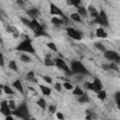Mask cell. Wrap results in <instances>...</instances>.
Wrapping results in <instances>:
<instances>
[{
  "instance_id": "obj_1",
  "label": "cell",
  "mask_w": 120,
  "mask_h": 120,
  "mask_svg": "<svg viewBox=\"0 0 120 120\" xmlns=\"http://www.w3.org/2000/svg\"><path fill=\"white\" fill-rule=\"evenodd\" d=\"M16 50L19 52H27L30 53H35V49L32 45V41L28 38H26L23 41H22L16 47Z\"/></svg>"
},
{
  "instance_id": "obj_2",
  "label": "cell",
  "mask_w": 120,
  "mask_h": 120,
  "mask_svg": "<svg viewBox=\"0 0 120 120\" xmlns=\"http://www.w3.org/2000/svg\"><path fill=\"white\" fill-rule=\"evenodd\" d=\"M12 113L19 118H22V119H28L29 118V112H28V109H27V106L25 103L21 104L18 108H16L12 112Z\"/></svg>"
},
{
  "instance_id": "obj_3",
  "label": "cell",
  "mask_w": 120,
  "mask_h": 120,
  "mask_svg": "<svg viewBox=\"0 0 120 120\" xmlns=\"http://www.w3.org/2000/svg\"><path fill=\"white\" fill-rule=\"evenodd\" d=\"M70 69L74 74H82L85 75L88 73L86 68L79 61H72L71 62V66H70Z\"/></svg>"
},
{
  "instance_id": "obj_4",
  "label": "cell",
  "mask_w": 120,
  "mask_h": 120,
  "mask_svg": "<svg viewBox=\"0 0 120 120\" xmlns=\"http://www.w3.org/2000/svg\"><path fill=\"white\" fill-rule=\"evenodd\" d=\"M86 87L88 89L92 90L93 92H96L98 94V92H100L102 90V83H101V82H100L99 79L95 78V80H94L93 82H87L86 83Z\"/></svg>"
},
{
  "instance_id": "obj_5",
  "label": "cell",
  "mask_w": 120,
  "mask_h": 120,
  "mask_svg": "<svg viewBox=\"0 0 120 120\" xmlns=\"http://www.w3.org/2000/svg\"><path fill=\"white\" fill-rule=\"evenodd\" d=\"M95 22L102 26H108L109 25V22H108V19H107V15L105 13L104 10H100L98 16L96 18Z\"/></svg>"
},
{
  "instance_id": "obj_6",
  "label": "cell",
  "mask_w": 120,
  "mask_h": 120,
  "mask_svg": "<svg viewBox=\"0 0 120 120\" xmlns=\"http://www.w3.org/2000/svg\"><path fill=\"white\" fill-rule=\"evenodd\" d=\"M55 65L57 66V68H59L60 69L64 70L67 74H68V76H70V75L73 74V72L71 71V69H69V68H68L67 64L65 63V61H64L63 59H61V58L55 59Z\"/></svg>"
},
{
  "instance_id": "obj_7",
  "label": "cell",
  "mask_w": 120,
  "mask_h": 120,
  "mask_svg": "<svg viewBox=\"0 0 120 120\" xmlns=\"http://www.w3.org/2000/svg\"><path fill=\"white\" fill-rule=\"evenodd\" d=\"M31 29L35 32V36L44 30L43 26L37 21V19H33V20L31 21Z\"/></svg>"
},
{
  "instance_id": "obj_8",
  "label": "cell",
  "mask_w": 120,
  "mask_h": 120,
  "mask_svg": "<svg viewBox=\"0 0 120 120\" xmlns=\"http://www.w3.org/2000/svg\"><path fill=\"white\" fill-rule=\"evenodd\" d=\"M67 33H68V35L71 38H73V39H75V40H81V39H82L81 34H80L76 29H74V28H72V27H68V28H67Z\"/></svg>"
},
{
  "instance_id": "obj_9",
  "label": "cell",
  "mask_w": 120,
  "mask_h": 120,
  "mask_svg": "<svg viewBox=\"0 0 120 120\" xmlns=\"http://www.w3.org/2000/svg\"><path fill=\"white\" fill-rule=\"evenodd\" d=\"M0 112L4 114V115H9L10 113H12L10 112V108L8 106V101H6V100H3L1 101L0 103Z\"/></svg>"
},
{
  "instance_id": "obj_10",
  "label": "cell",
  "mask_w": 120,
  "mask_h": 120,
  "mask_svg": "<svg viewBox=\"0 0 120 120\" xmlns=\"http://www.w3.org/2000/svg\"><path fill=\"white\" fill-rule=\"evenodd\" d=\"M50 13H51L52 15H60L61 17L64 15L63 11H62L56 5H54V4H52V3L50 5Z\"/></svg>"
},
{
  "instance_id": "obj_11",
  "label": "cell",
  "mask_w": 120,
  "mask_h": 120,
  "mask_svg": "<svg viewBox=\"0 0 120 120\" xmlns=\"http://www.w3.org/2000/svg\"><path fill=\"white\" fill-rule=\"evenodd\" d=\"M117 55H118L117 52H113V51H106V52H104L105 58L108 59V60H111V61H113Z\"/></svg>"
},
{
  "instance_id": "obj_12",
  "label": "cell",
  "mask_w": 120,
  "mask_h": 120,
  "mask_svg": "<svg viewBox=\"0 0 120 120\" xmlns=\"http://www.w3.org/2000/svg\"><path fill=\"white\" fill-rule=\"evenodd\" d=\"M27 14L30 16V17H32L33 19H36L37 17H38L39 16V10L38 9V8H31V9H29V10H27Z\"/></svg>"
},
{
  "instance_id": "obj_13",
  "label": "cell",
  "mask_w": 120,
  "mask_h": 120,
  "mask_svg": "<svg viewBox=\"0 0 120 120\" xmlns=\"http://www.w3.org/2000/svg\"><path fill=\"white\" fill-rule=\"evenodd\" d=\"M96 35H97L98 38H107V36H108L107 33L105 32V30L103 28H101V27H99V28L97 29Z\"/></svg>"
},
{
  "instance_id": "obj_14",
  "label": "cell",
  "mask_w": 120,
  "mask_h": 120,
  "mask_svg": "<svg viewBox=\"0 0 120 120\" xmlns=\"http://www.w3.org/2000/svg\"><path fill=\"white\" fill-rule=\"evenodd\" d=\"M13 86L19 91V92H21V93H23V88H22V82L19 81V80H16L14 82H13Z\"/></svg>"
},
{
  "instance_id": "obj_15",
  "label": "cell",
  "mask_w": 120,
  "mask_h": 120,
  "mask_svg": "<svg viewBox=\"0 0 120 120\" xmlns=\"http://www.w3.org/2000/svg\"><path fill=\"white\" fill-rule=\"evenodd\" d=\"M39 88H40V90H41V92H42V94L44 95V96H50L51 95V89L48 87V86H45V85H39Z\"/></svg>"
},
{
  "instance_id": "obj_16",
  "label": "cell",
  "mask_w": 120,
  "mask_h": 120,
  "mask_svg": "<svg viewBox=\"0 0 120 120\" xmlns=\"http://www.w3.org/2000/svg\"><path fill=\"white\" fill-rule=\"evenodd\" d=\"M78 13H79L81 16H82V17H86V16H87V10H86L85 8H83V7H79V8H78Z\"/></svg>"
},
{
  "instance_id": "obj_17",
  "label": "cell",
  "mask_w": 120,
  "mask_h": 120,
  "mask_svg": "<svg viewBox=\"0 0 120 120\" xmlns=\"http://www.w3.org/2000/svg\"><path fill=\"white\" fill-rule=\"evenodd\" d=\"M78 101L81 102V103H85V102H88V101H89V98H88L87 95L83 94V95L80 96V98H78Z\"/></svg>"
},
{
  "instance_id": "obj_18",
  "label": "cell",
  "mask_w": 120,
  "mask_h": 120,
  "mask_svg": "<svg viewBox=\"0 0 120 120\" xmlns=\"http://www.w3.org/2000/svg\"><path fill=\"white\" fill-rule=\"evenodd\" d=\"M52 22L54 25H60V24H64V23H63V20H62V19H59V18H56V17L52 18Z\"/></svg>"
},
{
  "instance_id": "obj_19",
  "label": "cell",
  "mask_w": 120,
  "mask_h": 120,
  "mask_svg": "<svg viewBox=\"0 0 120 120\" xmlns=\"http://www.w3.org/2000/svg\"><path fill=\"white\" fill-rule=\"evenodd\" d=\"M72 93H73L74 95H76V96H79V97L84 94V93H83V91H82V90L81 89V87H79V86H76Z\"/></svg>"
},
{
  "instance_id": "obj_20",
  "label": "cell",
  "mask_w": 120,
  "mask_h": 120,
  "mask_svg": "<svg viewBox=\"0 0 120 120\" xmlns=\"http://www.w3.org/2000/svg\"><path fill=\"white\" fill-rule=\"evenodd\" d=\"M106 97H107V93H106L105 90H101L100 92L98 93V98L100 100H104V99L106 98Z\"/></svg>"
},
{
  "instance_id": "obj_21",
  "label": "cell",
  "mask_w": 120,
  "mask_h": 120,
  "mask_svg": "<svg viewBox=\"0 0 120 120\" xmlns=\"http://www.w3.org/2000/svg\"><path fill=\"white\" fill-rule=\"evenodd\" d=\"M1 88H3L4 92H5L6 94H8V95H13V94H14V92H13L8 86H7V85H1Z\"/></svg>"
},
{
  "instance_id": "obj_22",
  "label": "cell",
  "mask_w": 120,
  "mask_h": 120,
  "mask_svg": "<svg viewBox=\"0 0 120 120\" xmlns=\"http://www.w3.org/2000/svg\"><path fill=\"white\" fill-rule=\"evenodd\" d=\"M37 103H38V105L41 108V109H45L46 108V101H45V99L44 98H39L38 101H37Z\"/></svg>"
},
{
  "instance_id": "obj_23",
  "label": "cell",
  "mask_w": 120,
  "mask_h": 120,
  "mask_svg": "<svg viewBox=\"0 0 120 120\" xmlns=\"http://www.w3.org/2000/svg\"><path fill=\"white\" fill-rule=\"evenodd\" d=\"M8 68H9L10 69L14 70V71H17V70H18V67H17V64H16L15 61H10V62L8 63Z\"/></svg>"
},
{
  "instance_id": "obj_24",
  "label": "cell",
  "mask_w": 120,
  "mask_h": 120,
  "mask_svg": "<svg viewBox=\"0 0 120 120\" xmlns=\"http://www.w3.org/2000/svg\"><path fill=\"white\" fill-rule=\"evenodd\" d=\"M70 18L75 22H81V15L79 13H72L70 15Z\"/></svg>"
},
{
  "instance_id": "obj_25",
  "label": "cell",
  "mask_w": 120,
  "mask_h": 120,
  "mask_svg": "<svg viewBox=\"0 0 120 120\" xmlns=\"http://www.w3.org/2000/svg\"><path fill=\"white\" fill-rule=\"evenodd\" d=\"M44 64H45V66H48V67H52V66L55 65V63H54L52 60H51V59L49 58V55H48V56H47V58L45 59Z\"/></svg>"
},
{
  "instance_id": "obj_26",
  "label": "cell",
  "mask_w": 120,
  "mask_h": 120,
  "mask_svg": "<svg viewBox=\"0 0 120 120\" xmlns=\"http://www.w3.org/2000/svg\"><path fill=\"white\" fill-rule=\"evenodd\" d=\"M47 47H48L50 50H52V52H57L56 45H55L53 42H49V43H47Z\"/></svg>"
},
{
  "instance_id": "obj_27",
  "label": "cell",
  "mask_w": 120,
  "mask_h": 120,
  "mask_svg": "<svg viewBox=\"0 0 120 120\" xmlns=\"http://www.w3.org/2000/svg\"><path fill=\"white\" fill-rule=\"evenodd\" d=\"M26 78H27V80H29V81L36 82V80H35V74H34L33 71H29V72L27 73V75H26Z\"/></svg>"
},
{
  "instance_id": "obj_28",
  "label": "cell",
  "mask_w": 120,
  "mask_h": 120,
  "mask_svg": "<svg viewBox=\"0 0 120 120\" xmlns=\"http://www.w3.org/2000/svg\"><path fill=\"white\" fill-rule=\"evenodd\" d=\"M95 47L98 49V50H99V51H101V52H106V49H105V47L101 44V43H95Z\"/></svg>"
},
{
  "instance_id": "obj_29",
  "label": "cell",
  "mask_w": 120,
  "mask_h": 120,
  "mask_svg": "<svg viewBox=\"0 0 120 120\" xmlns=\"http://www.w3.org/2000/svg\"><path fill=\"white\" fill-rule=\"evenodd\" d=\"M21 21L22 22V23H23L24 25H26L27 27H30V28H31V21L27 20L26 18H21Z\"/></svg>"
},
{
  "instance_id": "obj_30",
  "label": "cell",
  "mask_w": 120,
  "mask_h": 120,
  "mask_svg": "<svg viewBox=\"0 0 120 120\" xmlns=\"http://www.w3.org/2000/svg\"><path fill=\"white\" fill-rule=\"evenodd\" d=\"M7 31H8V33L14 34V33H15V32H17L18 30H17V28H16V27H14V26H8V27H7Z\"/></svg>"
},
{
  "instance_id": "obj_31",
  "label": "cell",
  "mask_w": 120,
  "mask_h": 120,
  "mask_svg": "<svg viewBox=\"0 0 120 120\" xmlns=\"http://www.w3.org/2000/svg\"><path fill=\"white\" fill-rule=\"evenodd\" d=\"M63 86H64L67 90H70V89L73 88V85H72L70 82H65L63 83Z\"/></svg>"
},
{
  "instance_id": "obj_32",
  "label": "cell",
  "mask_w": 120,
  "mask_h": 120,
  "mask_svg": "<svg viewBox=\"0 0 120 120\" xmlns=\"http://www.w3.org/2000/svg\"><path fill=\"white\" fill-rule=\"evenodd\" d=\"M21 60H22V62H25V63H28V62L31 61V59H30L27 55H25V54H22V55H21Z\"/></svg>"
},
{
  "instance_id": "obj_33",
  "label": "cell",
  "mask_w": 120,
  "mask_h": 120,
  "mask_svg": "<svg viewBox=\"0 0 120 120\" xmlns=\"http://www.w3.org/2000/svg\"><path fill=\"white\" fill-rule=\"evenodd\" d=\"M8 106L11 110H15L16 109V104H15V101L12 100V99H9L8 100Z\"/></svg>"
},
{
  "instance_id": "obj_34",
  "label": "cell",
  "mask_w": 120,
  "mask_h": 120,
  "mask_svg": "<svg viewBox=\"0 0 120 120\" xmlns=\"http://www.w3.org/2000/svg\"><path fill=\"white\" fill-rule=\"evenodd\" d=\"M49 112L52 113H54L56 112V106L55 105H50L49 106Z\"/></svg>"
},
{
  "instance_id": "obj_35",
  "label": "cell",
  "mask_w": 120,
  "mask_h": 120,
  "mask_svg": "<svg viewBox=\"0 0 120 120\" xmlns=\"http://www.w3.org/2000/svg\"><path fill=\"white\" fill-rule=\"evenodd\" d=\"M88 11L90 12V14L91 13H94V12H96L97 10H96V8L94 7V6H92V5H89L88 6Z\"/></svg>"
},
{
  "instance_id": "obj_36",
  "label": "cell",
  "mask_w": 120,
  "mask_h": 120,
  "mask_svg": "<svg viewBox=\"0 0 120 120\" xmlns=\"http://www.w3.org/2000/svg\"><path fill=\"white\" fill-rule=\"evenodd\" d=\"M54 88H55V90H57L58 92H60V91L62 90V85H61V83H60V82H56V83L54 84Z\"/></svg>"
},
{
  "instance_id": "obj_37",
  "label": "cell",
  "mask_w": 120,
  "mask_h": 120,
  "mask_svg": "<svg viewBox=\"0 0 120 120\" xmlns=\"http://www.w3.org/2000/svg\"><path fill=\"white\" fill-rule=\"evenodd\" d=\"M42 78H43V80L47 82V83H52V79L49 77V76H42Z\"/></svg>"
},
{
  "instance_id": "obj_38",
  "label": "cell",
  "mask_w": 120,
  "mask_h": 120,
  "mask_svg": "<svg viewBox=\"0 0 120 120\" xmlns=\"http://www.w3.org/2000/svg\"><path fill=\"white\" fill-rule=\"evenodd\" d=\"M117 64H115L114 62H112L111 65H110V68H111V69H113V70H118V68H117V66H116Z\"/></svg>"
},
{
  "instance_id": "obj_39",
  "label": "cell",
  "mask_w": 120,
  "mask_h": 120,
  "mask_svg": "<svg viewBox=\"0 0 120 120\" xmlns=\"http://www.w3.org/2000/svg\"><path fill=\"white\" fill-rule=\"evenodd\" d=\"M102 68H103L104 70H109V69H111L110 65H107V64H103V65H102Z\"/></svg>"
},
{
  "instance_id": "obj_40",
  "label": "cell",
  "mask_w": 120,
  "mask_h": 120,
  "mask_svg": "<svg viewBox=\"0 0 120 120\" xmlns=\"http://www.w3.org/2000/svg\"><path fill=\"white\" fill-rule=\"evenodd\" d=\"M115 100L116 102H120V92H117L115 94Z\"/></svg>"
},
{
  "instance_id": "obj_41",
  "label": "cell",
  "mask_w": 120,
  "mask_h": 120,
  "mask_svg": "<svg viewBox=\"0 0 120 120\" xmlns=\"http://www.w3.org/2000/svg\"><path fill=\"white\" fill-rule=\"evenodd\" d=\"M56 117H57L58 119H61V120L64 119V115L62 114V112H57V113H56Z\"/></svg>"
},
{
  "instance_id": "obj_42",
  "label": "cell",
  "mask_w": 120,
  "mask_h": 120,
  "mask_svg": "<svg viewBox=\"0 0 120 120\" xmlns=\"http://www.w3.org/2000/svg\"><path fill=\"white\" fill-rule=\"evenodd\" d=\"M112 62H114L115 64H120V56H119V55H117V56L115 57V59H114Z\"/></svg>"
},
{
  "instance_id": "obj_43",
  "label": "cell",
  "mask_w": 120,
  "mask_h": 120,
  "mask_svg": "<svg viewBox=\"0 0 120 120\" xmlns=\"http://www.w3.org/2000/svg\"><path fill=\"white\" fill-rule=\"evenodd\" d=\"M98 14H99V13H98V12L96 11V12H94V13H91V16L94 17V18H97V17L98 16Z\"/></svg>"
},
{
  "instance_id": "obj_44",
  "label": "cell",
  "mask_w": 120,
  "mask_h": 120,
  "mask_svg": "<svg viewBox=\"0 0 120 120\" xmlns=\"http://www.w3.org/2000/svg\"><path fill=\"white\" fill-rule=\"evenodd\" d=\"M12 35H13V37H14L15 38H19V36H20V34H19V32H18V31H17V32H15L14 34H12Z\"/></svg>"
},
{
  "instance_id": "obj_45",
  "label": "cell",
  "mask_w": 120,
  "mask_h": 120,
  "mask_svg": "<svg viewBox=\"0 0 120 120\" xmlns=\"http://www.w3.org/2000/svg\"><path fill=\"white\" fill-rule=\"evenodd\" d=\"M8 120H13V117L10 116V114H9V115H7V116H6V120H8Z\"/></svg>"
},
{
  "instance_id": "obj_46",
  "label": "cell",
  "mask_w": 120,
  "mask_h": 120,
  "mask_svg": "<svg viewBox=\"0 0 120 120\" xmlns=\"http://www.w3.org/2000/svg\"><path fill=\"white\" fill-rule=\"evenodd\" d=\"M17 3H18L20 6H22V5H23V0H17Z\"/></svg>"
},
{
  "instance_id": "obj_47",
  "label": "cell",
  "mask_w": 120,
  "mask_h": 120,
  "mask_svg": "<svg viewBox=\"0 0 120 120\" xmlns=\"http://www.w3.org/2000/svg\"><path fill=\"white\" fill-rule=\"evenodd\" d=\"M1 65H2V66L4 65V58H3V55H1Z\"/></svg>"
},
{
  "instance_id": "obj_48",
  "label": "cell",
  "mask_w": 120,
  "mask_h": 120,
  "mask_svg": "<svg viewBox=\"0 0 120 120\" xmlns=\"http://www.w3.org/2000/svg\"><path fill=\"white\" fill-rule=\"evenodd\" d=\"M91 118H92V116H91V115H87V116L85 117V119H90V120H91Z\"/></svg>"
},
{
  "instance_id": "obj_49",
  "label": "cell",
  "mask_w": 120,
  "mask_h": 120,
  "mask_svg": "<svg viewBox=\"0 0 120 120\" xmlns=\"http://www.w3.org/2000/svg\"><path fill=\"white\" fill-rule=\"evenodd\" d=\"M116 104H117V108L120 110V102H116Z\"/></svg>"
}]
</instances>
